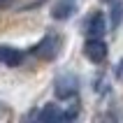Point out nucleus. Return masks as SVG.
Here are the masks:
<instances>
[{"mask_svg":"<svg viewBox=\"0 0 123 123\" xmlns=\"http://www.w3.org/2000/svg\"><path fill=\"white\" fill-rule=\"evenodd\" d=\"M77 77L74 74H63V77H58L56 79V84H54V93H56V98L58 100H70V98L77 93Z\"/></svg>","mask_w":123,"mask_h":123,"instance_id":"obj_1","label":"nucleus"},{"mask_svg":"<svg viewBox=\"0 0 123 123\" xmlns=\"http://www.w3.org/2000/svg\"><path fill=\"white\" fill-rule=\"evenodd\" d=\"M84 54L91 63H102L107 58V44L102 42V37H91L84 44Z\"/></svg>","mask_w":123,"mask_h":123,"instance_id":"obj_2","label":"nucleus"},{"mask_svg":"<svg viewBox=\"0 0 123 123\" xmlns=\"http://www.w3.org/2000/svg\"><path fill=\"white\" fill-rule=\"evenodd\" d=\"M56 44H58V42H56V37L47 35V37H44V40H42L37 47H33V54H35V56H40V58H47V61H51V58L56 56V51H58V49H56Z\"/></svg>","mask_w":123,"mask_h":123,"instance_id":"obj_3","label":"nucleus"},{"mask_svg":"<svg viewBox=\"0 0 123 123\" xmlns=\"http://www.w3.org/2000/svg\"><path fill=\"white\" fill-rule=\"evenodd\" d=\"M0 63H5V65H9V68L19 65V63H21V51L14 49V47L2 44V47H0Z\"/></svg>","mask_w":123,"mask_h":123,"instance_id":"obj_4","label":"nucleus"},{"mask_svg":"<svg viewBox=\"0 0 123 123\" xmlns=\"http://www.w3.org/2000/svg\"><path fill=\"white\" fill-rule=\"evenodd\" d=\"M37 118H40V121H44V123L63 121V111H61V107H58V105H47V107L37 114Z\"/></svg>","mask_w":123,"mask_h":123,"instance_id":"obj_5","label":"nucleus"},{"mask_svg":"<svg viewBox=\"0 0 123 123\" xmlns=\"http://www.w3.org/2000/svg\"><path fill=\"white\" fill-rule=\"evenodd\" d=\"M88 33H91V37H102V35L107 33V21H105L102 14H95V16L91 19V23H88Z\"/></svg>","mask_w":123,"mask_h":123,"instance_id":"obj_6","label":"nucleus"},{"mask_svg":"<svg viewBox=\"0 0 123 123\" xmlns=\"http://www.w3.org/2000/svg\"><path fill=\"white\" fill-rule=\"evenodd\" d=\"M72 12H74V5H72L70 0H61V2H56L51 16H54V19H58V21H63V19H68Z\"/></svg>","mask_w":123,"mask_h":123,"instance_id":"obj_7","label":"nucleus"},{"mask_svg":"<svg viewBox=\"0 0 123 123\" xmlns=\"http://www.w3.org/2000/svg\"><path fill=\"white\" fill-rule=\"evenodd\" d=\"M121 16H123V5H121V2H114V7H111V28L118 26Z\"/></svg>","mask_w":123,"mask_h":123,"instance_id":"obj_8","label":"nucleus"},{"mask_svg":"<svg viewBox=\"0 0 123 123\" xmlns=\"http://www.w3.org/2000/svg\"><path fill=\"white\" fill-rule=\"evenodd\" d=\"M77 116H79V107H74V105H72L68 111H63V121H72V118H77Z\"/></svg>","mask_w":123,"mask_h":123,"instance_id":"obj_9","label":"nucleus"},{"mask_svg":"<svg viewBox=\"0 0 123 123\" xmlns=\"http://www.w3.org/2000/svg\"><path fill=\"white\" fill-rule=\"evenodd\" d=\"M116 77H118V79L123 81V58L118 61V65H116Z\"/></svg>","mask_w":123,"mask_h":123,"instance_id":"obj_10","label":"nucleus"},{"mask_svg":"<svg viewBox=\"0 0 123 123\" xmlns=\"http://www.w3.org/2000/svg\"><path fill=\"white\" fill-rule=\"evenodd\" d=\"M9 2H12V0H0V9H2V7H7Z\"/></svg>","mask_w":123,"mask_h":123,"instance_id":"obj_11","label":"nucleus"},{"mask_svg":"<svg viewBox=\"0 0 123 123\" xmlns=\"http://www.w3.org/2000/svg\"><path fill=\"white\" fill-rule=\"evenodd\" d=\"M105 2H111V0H105Z\"/></svg>","mask_w":123,"mask_h":123,"instance_id":"obj_12","label":"nucleus"}]
</instances>
